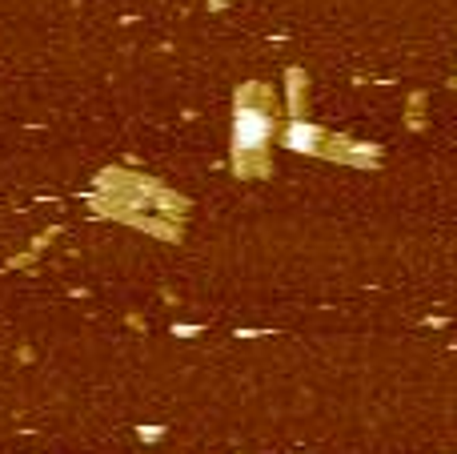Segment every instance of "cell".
Segmentation results:
<instances>
[{"instance_id":"7a4b0ae2","label":"cell","mask_w":457,"mask_h":454,"mask_svg":"<svg viewBox=\"0 0 457 454\" xmlns=\"http://www.w3.org/2000/svg\"><path fill=\"white\" fill-rule=\"evenodd\" d=\"M289 145H297V149L305 145V149H309V145H313V137H309V129H293V133H289Z\"/></svg>"},{"instance_id":"6da1fadb","label":"cell","mask_w":457,"mask_h":454,"mask_svg":"<svg viewBox=\"0 0 457 454\" xmlns=\"http://www.w3.org/2000/svg\"><path fill=\"white\" fill-rule=\"evenodd\" d=\"M269 133H273V117H269L265 109H253V105L237 109V121H233V145H237V153H257L261 145L269 141Z\"/></svg>"}]
</instances>
